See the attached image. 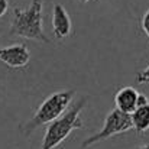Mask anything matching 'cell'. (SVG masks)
Segmentation results:
<instances>
[{"label": "cell", "mask_w": 149, "mask_h": 149, "mask_svg": "<svg viewBox=\"0 0 149 149\" xmlns=\"http://www.w3.org/2000/svg\"><path fill=\"white\" fill-rule=\"evenodd\" d=\"M42 10V0H32L28 9L15 7L10 23V35H16L31 41H39L42 44H51V41L44 32Z\"/></svg>", "instance_id": "cell-1"}, {"label": "cell", "mask_w": 149, "mask_h": 149, "mask_svg": "<svg viewBox=\"0 0 149 149\" xmlns=\"http://www.w3.org/2000/svg\"><path fill=\"white\" fill-rule=\"evenodd\" d=\"M86 104H87V97H81L78 101L71 104L61 117L49 123L45 130L41 149H55L70 136L71 132L84 127V122L80 113L83 111Z\"/></svg>", "instance_id": "cell-2"}, {"label": "cell", "mask_w": 149, "mask_h": 149, "mask_svg": "<svg viewBox=\"0 0 149 149\" xmlns=\"http://www.w3.org/2000/svg\"><path fill=\"white\" fill-rule=\"evenodd\" d=\"M74 96H75L74 90H62V91H56L51 94L49 97H47L42 101V104L38 107L33 117L23 126V135L29 136L36 127L47 125V123L49 125L58 117H61L71 106Z\"/></svg>", "instance_id": "cell-3"}, {"label": "cell", "mask_w": 149, "mask_h": 149, "mask_svg": "<svg viewBox=\"0 0 149 149\" xmlns=\"http://www.w3.org/2000/svg\"><path fill=\"white\" fill-rule=\"evenodd\" d=\"M130 129H133V123H132V116L129 113H125L119 109L111 110L103 125V129L100 130L99 133L87 138L83 142V148H88L94 143H99L101 141H106L114 135H120L125 132H129Z\"/></svg>", "instance_id": "cell-4"}, {"label": "cell", "mask_w": 149, "mask_h": 149, "mask_svg": "<svg viewBox=\"0 0 149 149\" xmlns=\"http://www.w3.org/2000/svg\"><path fill=\"white\" fill-rule=\"evenodd\" d=\"M29 59H31V52L25 44L9 45V47L0 48V61L6 64L9 68L26 67Z\"/></svg>", "instance_id": "cell-5"}, {"label": "cell", "mask_w": 149, "mask_h": 149, "mask_svg": "<svg viewBox=\"0 0 149 149\" xmlns=\"http://www.w3.org/2000/svg\"><path fill=\"white\" fill-rule=\"evenodd\" d=\"M52 28H54V35L58 41L70 36L72 32L71 17L65 10V7L59 3H55L52 9Z\"/></svg>", "instance_id": "cell-6"}, {"label": "cell", "mask_w": 149, "mask_h": 149, "mask_svg": "<svg viewBox=\"0 0 149 149\" xmlns=\"http://www.w3.org/2000/svg\"><path fill=\"white\" fill-rule=\"evenodd\" d=\"M138 97L139 93L133 88V87H123L120 88L116 96H114V103H116V109L132 114L135 111V109L138 107Z\"/></svg>", "instance_id": "cell-7"}, {"label": "cell", "mask_w": 149, "mask_h": 149, "mask_svg": "<svg viewBox=\"0 0 149 149\" xmlns=\"http://www.w3.org/2000/svg\"><path fill=\"white\" fill-rule=\"evenodd\" d=\"M130 116H132L133 129L138 133H143L149 129V103L145 106L136 107Z\"/></svg>", "instance_id": "cell-8"}, {"label": "cell", "mask_w": 149, "mask_h": 149, "mask_svg": "<svg viewBox=\"0 0 149 149\" xmlns=\"http://www.w3.org/2000/svg\"><path fill=\"white\" fill-rule=\"evenodd\" d=\"M136 81L139 84H149V65L136 75Z\"/></svg>", "instance_id": "cell-9"}, {"label": "cell", "mask_w": 149, "mask_h": 149, "mask_svg": "<svg viewBox=\"0 0 149 149\" xmlns=\"http://www.w3.org/2000/svg\"><path fill=\"white\" fill-rule=\"evenodd\" d=\"M141 26H142V31L145 32V35L149 38V9L145 12V13H143V16H142Z\"/></svg>", "instance_id": "cell-10"}, {"label": "cell", "mask_w": 149, "mask_h": 149, "mask_svg": "<svg viewBox=\"0 0 149 149\" xmlns=\"http://www.w3.org/2000/svg\"><path fill=\"white\" fill-rule=\"evenodd\" d=\"M7 9H9V3H7V0H0V17L6 15Z\"/></svg>", "instance_id": "cell-11"}, {"label": "cell", "mask_w": 149, "mask_h": 149, "mask_svg": "<svg viewBox=\"0 0 149 149\" xmlns=\"http://www.w3.org/2000/svg\"><path fill=\"white\" fill-rule=\"evenodd\" d=\"M148 103H149V99L145 94H139V97H138V107L145 106V104H148Z\"/></svg>", "instance_id": "cell-12"}, {"label": "cell", "mask_w": 149, "mask_h": 149, "mask_svg": "<svg viewBox=\"0 0 149 149\" xmlns=\"http://www.w3.org/2000/svg\"><path fill=\"white\" fill-rule=\"evenodd\" d=\"M136 149H149V143L143 145V146H139V148H136Z\"/></svg>", "instance_id": "cell-13"}, {"label": "cell", "mask_w": 149, "mask_h": 149, "mask_svg": "<svg viewBox=\"0 0 149 149\" xmlns=\"http://www.w3.org/2000/svg\"><path fill=\"white\" fill-rule=\"evenodd\" d=\"M81 3H87V1H90V0H80Z\"/></svg>", "instance_id": "cell-14"}]
</instances>
